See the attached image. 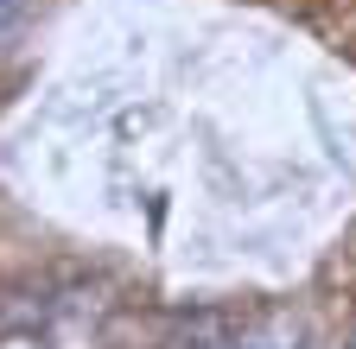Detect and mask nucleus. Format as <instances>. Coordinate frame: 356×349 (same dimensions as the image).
<instances>
[{"label": "nucleus", "instance_id": "nucleus-1", "mask_svg": "<svg viewBox=\"0 0 356 349\" xmlns=\"http://www.w3.org/2000/svg\"><path fill=\"white\" fill-rule=\"evenodd\" d=\"M26 13H32V0H0V45L26 26Z\"/></svg>", "mask_w": 356, "mask_h": 349}]
</instances>
